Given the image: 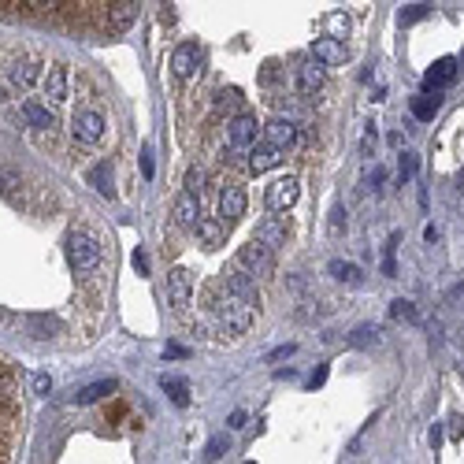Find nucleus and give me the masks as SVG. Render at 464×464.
I'll list each match as a JSON object with an SVG mask.
<instances>
[{"label":"nucleus","mask_w":464,"mask_h":464,"mask_svg":"<svg viewBox=\"0 0 464 464\" xmlns=\"http://www.w3.org/2000/svg\"><path fill=\"white\" fill-rule=\"evenodd\" d=\"M141 171H145V178H152V156H149V149L141 152Z\"/></svg>","instance_id":"43"},{"label":"nucleus","mask_w":464,"mask_h":464,"mask_svg":"<svg viewBox=\"0 0 464 464\" xmlns=\"http://www.w3.org/2000/svg\"><path fill=\"white\" fill-rule=\"evenodd\" d=\"M163 357H186V349H182V345H167V349H163Z\"/></svg>","instance_id":"44"},{"label":"nucleus","mask_w":464,"mask_h":464,"mask_svg":"<svg viewBox=\"0 0 464 464\" xmlns=\"http://www.w3.org/2000/svg\"><path fill=\"white\" fill-rule=\"evenodd\" d=\"M63 249H67V264H71V271H75V275H93V271H101L104 245H101V238H97L93 231H86V227L67 231Z\"/></svg>","instance_id":"1"},{"label":"nucleus","mask_w":464,"mask_h":464,"mask_svg":"<svg viewBox=\"0 0 464 464\" xmlns=\"http://www.w3.org/2000/svg\"><path fill=\"white\" fill-rule=\"evenodd\" d=\"M134 268H138L141 271V275H149V257H145V253L138 249V253H134Z\"/></svg>","instance_id":"41"},{"label":"nucleus","mask_w":464,"mask_h":464,"mask_svg":"<svg viewBox=\"0 0 464 464\" xmlns=\"http://www.w3.org/2000/svg\"><path fill=\"white\" fill-rule=\"evenodd\" d=\"M312 60L320 63V67H338V63H345L342 38H316L312 41Z\"/></svg>","instance_id":"15"},{"label":"nucleus","mask_w":464,"mask_h":464,"mask_svg":"<svg viewBox=\"0 0 464 464\" xmlns=\"http://www.w3.org/2000/svg\"><path fill=\"white\" fill-rule=\"evenodd\" d=\"M416 167H420V160H416V152H402V160H397V175H402V182H408L416 175Z\"/></svg>","instance_id":"37"},{"label":"nucleus","mask_w":464,"mask_h":464,"mask_svg":"<svg viewBox=\"0 0 464 464\" xmlns=\"http://www.w3.org/2000/svg\"><path fill=\"white\" fill-rule=\"evenodd\" d=\"M461 189H464V182H461Z\"/></svg>","instance_id":"49"},{"label":"nucleus","mask_w":464,"mask_h":464,"mask_svg":"<svg viewBox=\"0 0 464 464\" xmlns=\"http://www.w3.org/2000/svg\"><path fill=\"white\" fill-rule=\"evenodd\" d=\"M323 383H327V364H323V368H316V375L308 379V390H320Z\"/></svg>","instance_id":"40"},{"label":"nucleus","mask_w":464,"mask_h":464,"mask_svg":"<svg viewBox=\"0 0 464 464\" xmlns=\"http://www.w3.org/2000/svg\"><path fill=\"white\" fill-rule=\"evenodd\" d=\"M290 353H294V345H279L275 353H268V360H283V357H290Z\"/></svg>","instance_id":"42"},{"label":"nucleus","mask_w":464,"mask_h":464,"mask_svg":"<svg viewBox=\"0 0 464 464\" xmlns=\"http://www.w3.org/2000/svg\"><path fill=\"white\" fill-rule=\"evenodd\" d=\"M223 290H227V294H234V297H242V301L253 305V308L260 305V290H257V283H253V275H245L242 268L227 271V275H223Z\"/></svg>","instance_id":"11"},{"label":"nucleus","mask_w":464,"mask_h":464,"mask_svg":"<svg viewBox=\"0 0 464 464\" xmlns=\"http://www.w3.org/2000/svg\"><path fill=\"white\" fill-rule=\"evenodd\" d=\"M257 134H260V123L253 115H234L231 126H227V149L231 152H249L257 145Z\"/></svg>","instance_id":"4"},{"label":"nucleus","mask_w":464,"mask_h":464,"mask_svg":"<svg viewBox=\"0 0 464 464\" xmlns=\"http://www.w3.org/2000/svg\"><path fill=\"white\" fill-rule=\"evenodd\" d=\"M160 386H163V394L171 397L178 408H186L189 405V386H186V379H175V375H163L160 379Z\"/></svg>","instance_id":"26"},{"label":"nucleus","mask_w":464,"mask_h":464,"mask_svg":"<svg viewBox=\"0 0 464 464\" xmlns=\"http://www.w3.org/2000/svg\"><path fill=\"white\" fill-rule=\"evenodd\" d=\"M238 268L245 275H271V271H275V257H271V249H264L260 242H249L238 249Z\"/></svg>","instance_id":"6"},{"label":"nucleus","mask_w":464,"mask_h":464,"mask_svg":"<svg viewBox=\"0 0 464 464\" xmlns=\"http://www.w3.org/2000/svg\"><path fill=\"white\" fill-rule=\"evenodd\" d=\"M245 464H253V461H245Z\"/></svg>","instance_id":"48"},{"label":"nucleus","mask_w":464,"mask_h":464,"mask_svg":"<svg viewBox=\"0 0 464 464\" xmlns=\"http://www.w3.org/2000/svg\"><path fill=\"white\" fill-rule=\"evenodd\" d=\"M89 182H93V189L101 197H115V186H112V167H108V160H101L93 171H89Z\"/></svg>","instance_id":"27"},{"label":"nucleus","mask_w":464,"mask_h":464,"mask_svg":"<svg viewBox=\"0 0 464 464\" xmlns=\"http://www.w3.org/2000/svg\"><path fill=\"white\" fill-rule=\"evenodd\" d=\"M253 312H257V308L245 305L242 297H234V294H223L220 301H216V316H220V323H223L227 334H245V331H249Z\"/></svg>","instance_id":"3"},{"label":"nucleus","mask_w":464,"mask_h":464,"mask_svg":"<svg viewBox=\"0 0 464 464\" xmlns=\"http://www.w3.org/2000/svg\"><path fill=\"white\" fill-rule=\"evenodd\" d=\"M331 271L334 279H338V283H345V286H360L364 283V271L357 268V264H349V260H331Z\"/></svg>","instance_id":"23"},{"label":"nucleus","mask_w":464,"mask_h":464,"mask_svg":"<svg viewBox=\"0 0 464 464\" xmlns=\"http://www.w3.org/2000/svg\"><path fill=\"white\" fill-rule=\"evenodd\" d=\"M23 323H26V331H34V338H49V334L60 331V320H56V316H49V312L23 316Z\"/></svg>","instance_id":"21"},{"label":"nucleus","mask_w":464,"mask_h":464,"mask_svg":"<svg viewBox=\"0 0 464 464\" xmlns=\"http://www.w3.org/2000/svg\"><path fill=\"white\" fill-rule=\"evenodd\" d=\"M242 216H245V189L238 182H227L220 189V223L231 227V223H238Z\"/></svg>","instance_id":"8"},{"label":"nucleus","mask_w":464,"mask_h":464,"mask_svg":"<svg viewBox=\"0 0 464 464\" xmlns=\"http://www.w3.org/2000/svg\"><path fill=\"white\" fill-rule=\"evenodd\" d=\"M197 234L208 242V245H220L223 242V223H216V220H201L197 223Z\"/></svg>","instance_id":"32"},{"label":"nucleus","mask_w":464,"mask_h":464,"mask_svg":"<svg viewBox=\"0 0 464 464\" xmlns=\"http://www.w3.org/2000/svg\"><path fill=\"white\" fill-rule=\"evenodd\" d=\"M375 145H379V138H375V123H364V130H360V156L371 160V156H375Z\"/></svg>","instance_id":"31"},{"label":"nucleus","mask_w":464,"mask_h":464,"mask_svg":"<svg viewBox=\"0 0 464 464\" xmlns=\"http://www.w3.org/2000/svg\"><path fill=\"white\" fill-rule=\"evenodd\" d=\"M19 186H23L19 171H15V167H0V194L12 197V201H19Z\"/></svg>","instance_id":"29"},{"label":"nucleus","mask_w":464,"mask_h":464,"mask_svg":"<svg viewBox=\"0 0 464 464\" xmlns=\"http://www.w3.org/2000/svg\"><path fill=\"white\" fill-rule=\"evenodd\" d=\"M424 238H427V242H439V238H442V231H439V227H427Z\"/></svg>","instance_id":"45"},{"label":"nucleus","mask_w":464,"mask_h":464,"mask_svg":"<svg viewBox=\"0 0 464 464\" xmlns=\"http://www.w3.org/2000/svg\"><path fill=\"white\" fill-rule=\"evenodd\" d=\"M264 141H268L271 149H279V152L294 149V145H297V123H290V119H271L268 126H264Z\"/></svg>","instance_id":"13"},{"label":"nucleus","mask_w":464,"mask_h":464,"mask_svg":"<svg viewBox=\"0 0 464 464\" xmlns=\"http://www.w3.org/2000/svg\"><path fill=\"white\" fill-rule=\"evenodd\" d=\"M41 75V63L23 49H4L0 60V86L4 89H30Z\"/></svg>","instance_id":"2"},{"label":"nucleus","mask_w":464,"mask_h":464,"mask_svg":"<svg viewBox=\"0 0 464 464\" xmlns=\"http://www.w3.org/2000/svg\"><path fill=\"white\" fill-rule=\"evenodd\" d=\"M189 297H194V275H189L186 268H175L167 275V301H171L175 312H186Z\"/></svg>","instance_id":"9"},{"label":"nucleus","mask_w":464,"mask_h":464,"mask_svg":"<svg viewBox=\"0 0 464 464\" xmlns=\"http://www.w3.org/2000/svg\"><path fill=\"white\" fill-rule=\"evenodd\" d=\"M439 104H442L439 97L420 93V97H413V101H408V112H413L420 123H431V119H434V112H439Z\"/></svg>","instance_id":"24"},{"label":"nucleus","mask_w":464,"mask_h":464,"mask_svg":"<svg viewBox=\"0 0 464 464\" xmlns=\"http://www.w3.org/2000/svg\"><path fill=\"white\" fill-rule=\"evenodd\" d=\"M431 15V4H408V8H402V26H408V23H420V19H427Z\"/></svg>","instance_id":"35"},{"label":"nucleus","mask_w":464,"mask_h":464,"mask_svg":"<svg viewBox=\"0 0 464 464\" xmlns=\"http://www.w3.org/2000/svg\"><path fill=\"white\" fill-rule=\"evenodd\" d=\"M390 320H397V323H416V320H420V312H416L413 301L397 297V301H390Z\"/></svg>","instance_id":"28"},{"label":"nucleus","mask_w":464,"mask_h":464,"mask_svg":"<svg viewBox=\"0 0 464 464\" xmlns=\"http://www.w3.org/2000/svg\"><path fill=\"white\" fill-rule=\"evenodd\" d=\"M171 216H175V223L178 227H197L201 223V197H194V194H182L175 197V205H171Z\"/></svg>","instance_id":"16"},{"label":"nucleus","mask_w":464,"mask_h":464,"mask_svg":"<svg viewBox=\"0 0 464 464\" xmlns=\"http://www.w3.org/2000/svg\"><path fill=\"white\" fill-rule=\"evenodd\" d=\"M323 89V67L316 60H308L297 67V93L301 97H316Z\"/></svg>","instance_id":"18"},{"label":"nucleus","mask_w":464,"mask_h":464,"mask_svg":"<svg viewBox=\"0 0 464 464\" xmlns=\"http://www.w3.org/2000/svg\"><path fill=\"white\" fill-rule=\"evenodd\" d=\"M238 89H227V93H220L216 97V108H220V112H238Z\"/></svg>","instance_id":"38"},{"label":"nucleus","mask_w":464,"mask_h":464,"mask_svg":"<svg viewBox=\"0 0 464 464\" xmlns=\"http://www.w3.org/2000/svg\"><path fill=\"white\" fill-rule=\"evenodd\" d=\"M457 71H461V60L457 56H442V60H434V67H427V75H424V89L427 93H439L442 86H450L453 78H457Z\"/></svg>","instance_id":"12"},{"label":"nucleus","mask_w":464,"mask_h":464,"mask_svg":"<svg viewBox=\"0 0 464 464\" xmlns=\"http://www.w3.org/2000/svg\"><path fill=\"white\" fill-rule=\"evenodd\" d=\"M227 450H231V439H227V434H212V439H208V445H205V457H208V461H220Z\"/></svg>","instance_id":"34"},{"label":"nucleus","mask_w":464,"mask_h":464,"mask_svg":"<svg viewBox=\"0 0 464 464\" xmlns=\"http://www.w3.org/2000/svg\"><path fill=\"white\" fill-rule=\"evenodd\" d=\"M397 242H402V234H390V242H386V249H383V275H390V279L397 275V264H394Z\"/></svg>","instance_id":"33"},{"label":"nucleus","mask_w":464,"mask_h":464,"mask_svg":"<svg viewBox=\"0 0 464 464\" xmlns=\"http://www.w3.org/2000/svg\"><path fill=\"white\" fill-rule=\"evenodd\" d=\"M197 67H201V49H197V41H182L175 52H171V71H175L178 78H189L197 75Z\"/></svg>","instance_id":"14"},{"label":"nucleus","mask_w":464,"mask_h":464,"mask_svg":"<svg viewBox=\"0 0 464 464\" xmlns=\"http://www.w3.org/2000/svg\"><path fill=\"white\" fill-rule=\"evenodd\" d=\"M205 167H197V163H194V167H189L186 171V194H194V197H201V189H205Z\"/></svg>","instance_id":"36"},{"label":"nucleus","mask_w":464,"mask_h":464,"mask_svg":"<svg viewBox=\"0 0 464 464\" xmlns=\"http://www.w3.org/2000/svg\"><path fill=\"white\" fill-rule=\"evenodd\" d=\"M297 194H301V186H297V178H275L268 186V194H264V201H268V208L271 212H286L290 205L297 201Z\"/></svg>","instance_id":"10"},{"label":"nucleus","mask_w":464,"mask_h":464,"mask_svg":"<svg viewBox=\"0 0 464 464\" xmlns=\"http://www.w3.org/2000/svg\"><path fill=\"white\" fill-rule=\"evenodd\" d=\"M115 386H119L115 379H97V383H89V386L78 390V394H75V405H93V402H101V397L112 394Z\"/></svg>","instance_id":"22"},{"label":"nucleus","mask_w":464,"mask_h":464,"mask_svg":"<svg viewBox=\"0 0 464 464\" xmlns=\"http://www.w3.org/2000/svg\"><path fill=\"white\" fill-rule=\"evenodd\" d=\"M439 442H442V427L434 424V427H431V445H439Z\"/></svg>","instance_id":"47"},{"label":"nucleus","mask_w":464,"mask_h":464,"mask_svg":"<svg viewBox=\"0 0 464 464\" xmlns=\"http://www.w3.org/2000/svg\"><path fill=\"white\" fill-rule=\"evenodd\" d=\"M283 156H286V152L271 149L268 141H264V145H253V149H249V171H253V175H264V171H271L275 163H283Z\"/></svg>","instance_id":"20"},{"label":"nucleus","mask_w":464,"mask_h":464,"mask_svg":"<svg viewBox=\"0 0 464 464\" xmlns=\"http://www.w3.org/2000/svg\"><path fill=\"white\" fill-rule=\"evenodd\" d=\"M23 119L30 123V126H52V112H49L41 101L26 97V101H23Z\"/></svg>","instance_id":"25"},{"label":"nucleus","mask_w":464,"mask_h":464,"mask_svg":"<svg viewBox=\"0 0 464 464\" xmlns=\"http://www.w3.org/2000/svg\"><path fill=\"white\" fill-rule=\"evenodd\" d=\"M30 386H34V394H41V397H49V394H52V379L45 375V371H38V375L30 379Z\"/></svg>","instance_id":"39"},{"label":"nucleus","mask_w":464,"mask_h":464,"mask_svg":"<svg viewBox=\"0 0 464 464\" xmlns=\"http://www.w3.org/2000/svg\"><path fill=\"white\" fill-rule=\"evenodd\" d=\"M231 427H245V413L238 408V413H231Z\"/></svg>","instance_id":"46"},{"label":"nucleus","mask_w":464,"mask_h":464,"mask_svg":"<svg viewBox=\"0 0 464 464\" xmlns=\"http://www.w3.org/2000/svg\"><path fill=\"white\" fill-rule=\"evenodd\" d=\"M375 342H379V331H375V327H357V331L345 338V345H349V349H368V345H375Z\"/></svg>","instance_id":"30"},{"label":"nucleus","mask_w":464,"mask_h":464,"mask_svg":"<svg viewBox=\"0 0 464 464\" xmlns=\"http://www.w3.org/2000/svg\"><path fill=\"white\" fill-rule=\"evenodd\" d=\"M104 115L97 112V108H82V112L75 115V123H71V134L82 141V145H97L104 138Z\"/></svg>","instance_id":"7"},{"label":"nucleus","mask_w":464,"mask_h":464,"mask_svg":"<svg viewBox=\"0 0 464 464\" xmlns=\"http://www.w3.org/2000/svg\"><path fill=\"white\" fill-rule=\"evenodd\" d=\"M67 82H71V75H67V67L63 63H52L49 71H45V97L49 101H67Z\"/></svg>","instance_id":"19"},{"label":"nucleus","mask_w":464,"mask_h":464,"mask_svg":"<svg viewBox=\"0 0 464 464\" xmlns=\"http://www.w3.org/2000/svg\"><path fill=\"white\" fill-rule=\"evenodd\" d=\"M253 242H260L264 249H283L286 245V223L283 220H275V216H271V220H264V223H257V234H253Z\"/></svg>","instance_id":"17"},{"label":"nucleus","mask_w":464,"mask_h":464,"mask_svg":"<svg viewBox=\"0 0 464 464\" xmlns=\"http://www.w3.org/2000/svg\"><path fill=\"white\" fill-rule=\"evenodd\" d=\"M97 19H101V34H123L126 26L138 19V4H130V0H123V4H101Z\"/></svg>","instance_id":"5"}]
</instances>
